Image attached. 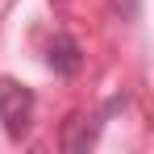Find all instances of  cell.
Masks as SVG:
<instances>
[{
    "instance_id": "cell-1",
    "label": "cell",
    "mask_w": 154,
    "mask_h": 154,
    "mask_svg": "<svg viewBox=\"0 0 154 154\" xmlns=\"http://www.w3.org/2000/svg\"><path fill=\"white\" fill-rule=\"evenodd\" d=\"M0 117H4V133L13 142H21L33 121V92L13 79H0Z\"/></svg>"
},
{
    "instance_id": "cell-2",
    "label": "cell",
    "mask_w": 154,
    "mask_h": 154,
    "mask_svg": "<svg viewBox=\"0 0 154 154\" xmlns=\"http://www.w3.org/2000/svg\"><path fill=\"white\" fill-rule=\"evenodd\" d=\"M46 63H50L54 75H75L79 67H83V50H79L75 38H67V33H58L50 42V50H46Z\"/></svg>"
}]
</instances>
